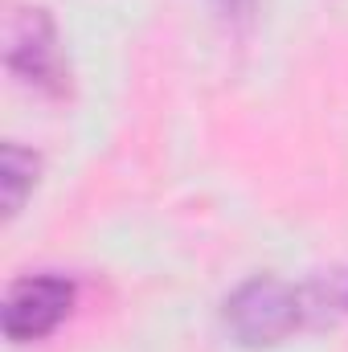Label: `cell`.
I'll use <instances>...</instances> for the list:
<instances>
[{"label":"cell","mask_w":348,"mask_h":352,"mask_svg":"<svg viewBox=\"0 0 348 352\" xmlns=\"http://www.w3.org/2000/svg\"><path fill=\"white\" fill-rule=\"evenodd\" d=\"M226 328L246 349H270L291 340L295 332H307L312 316H307L303 283H287L274 274L246 278L226 299Z\"/></svg>","instance_id":"cell-1"},{"label":"cell","mask_w":348,"mask_h":352,"mask_svg":"<svg viewBox=\"0 0 348 352\" xmlns=\"http://www.w3.org/2000/svg\"><path fill=\"white\" fill-rule=\"evenodd\" d=\"M74 307V283L62 274H29L17 278L4 295L0 324L12 344H29L50 336Z\"/></svg>","instance_id":"cell-2"},{"label":"cell","mask_w":348,"mask_h":352,"mask_svg":"<svg viewBox=\"0 0 348 352\" xmlns=\"http://www.w3.org/2000/svg\"><path fill=\"white\" fill-rule=\"evenodd\" d=\"M8 70L37 90L62 94L66 90V62L58 50V29L45 8H21L8 21V50H4Z\"/></svg>","instance_id":"cell-3"},{"label":"cell","mask_w":348,"mask_h":352,"mask_svg":"<svg viewBox=\"0 0 348 352\" xmlns=\"http://www.w3.org/2000/svg\"><path fill=\"white\" fill-rule=\"evenodd\" d=\"M37 176H41V156L37 152L21 148L12 140L0 148V209H4V217H17L25 209Z\"/></svg>","instance_id":"cell-4"},{"label":"cell","mask_w":348,"mask_h":352,"mask_svg":"<svg viewBox=\"0 0 348 352\" xmlns=\"http://www.w3.org/2000/svg\"><path fill=\"white\" fill-rule=\"evenodd\" d=\"M303 295H307L312 328L345 320L348 316V266H332V270H320V274L303 278Z\"/></svg>","instance_id":"cell-5"}]
</instances>
